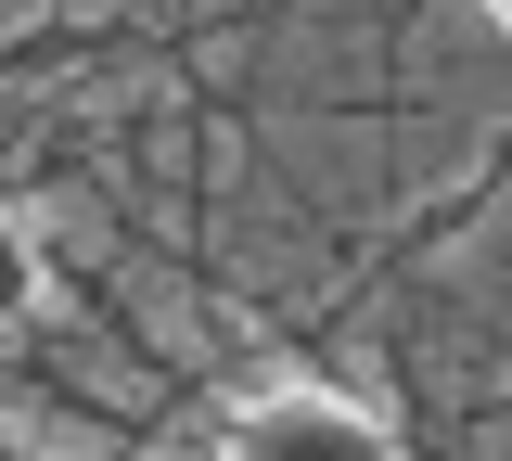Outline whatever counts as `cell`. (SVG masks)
<instances>
[{
	"label": "cell",
	"instance_id": "6da1fadb",
	"mask_svg": "<svg viewBox=\"0 0 512 461\" xmlns=\"http://www.w3.org/2000/svg\"><path fill=\"white\" fill-rule=\"evenodd\" d=\"M231 461H397V436L359 397H333V385H269L231 423Z\"/></svg>",
	"mask_w": 512,
	"mask_h": 461
},
{
	"label": "cell",
	"instance_id": "7a4b0ae2",
	"mask_svg": "<svg viewBox=\"0 0 512 461\" xmlns=\"http://www.w3.org/2000/svg\"><path fill=\"white\" fill-rule=\"evenodd\" d=\"M39 308V244H26V218L0 205V321H26Z\"/></svg>",
	"mask_w": 512,
	"mask_h": 461
}]
</instances>
